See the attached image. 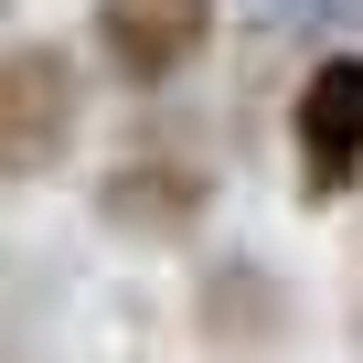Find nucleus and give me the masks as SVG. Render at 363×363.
Wrapping results in <instances>:
<instances>
[{"label":"nucleus","instance_id":"f257e3e1","mask_svg":"<svg viewBox=\"0 0 363 363\" xmlns=\"http://www.w3.org/2000/svg\"><path fill=\"white\" fill-rule=\"evenodd\" d=\"M289 150H299V203H342L363 182V54H320L299 75Z\"/></svg>","mask_w":363,"mask_h":363},{"label":"nucleus","instance_id":"f03ea898","mask_svg":"<svg viewBox=\"0 0 363 363\" xmlns=\"http://www.w3.org/2000/svg\"><path fill=\"white\" fill-rule=\"evenodd\" d=\"M75 65L65 43H0V182H33L75 139Z\"/></svg>","mask_w":363,"mask_h":363},{"label":"nucleus","instance_id":"7ed1b4c3","mask_svg":"<svg viewBox=\"0 0 363 363\" xmlns=\"http://www.w3.org/2000/svg\"><path fill=\"white\" fill-rule=\"evenodd\" d=\"M214 0H96V54L128 86H171L182 65H203Z\"/></svg>","mask_w":363,"mask_h":363},{"label":"nucleus","instance_id":"20e7f679","mask_svg":"<svg viewBox=\"0 0 363 363\" xmlns=\"http://www.w3.org/2000/svg\"><path fill=\"white\" fill-rule=\"evenodd\" d=\"M203 203H214V171H203V160H182V150H139V160H118V171L96 182V214H107L118 235H139V246L193 235Z\"/></svg>","mask_w":363,"mask_h":363},{"label":"nucleus","instance_id":"39448f33","mask_svg":"<svg viewBox=\"0 0 363 363\" xmlns=\"http://www.w3.org/2000/svg\"><path fill=\"white\" fill-rule=\"evenodd\" d=\"M278 331V278L267 267H214L203 278V342H267Z\"/></svg>","mask_w":363,"mask_h":363},{"label":"nucleus","instance_id":"423d86ee","mask_svg":"<svg viewBox=\"0 0 363 363\" xmlns=\"http://www.w3.org/2000/svg\"><path fill=\"white\" fill-rule=\"evenodd\" d=\"M257 11H267V22H310V33H320V22H363V0H257Z\"/></svg>","mask_w":363,"mask_h":363},{"label":"nucleus","instance_id":"0eeeda50","mask_svg":"<svg viewBox=\"0 0 363 363\" xmlns=\"http://www.w3.org/2000/svg\"><path fill=\"white\" fill-rule=\"evenodd\" d=\"M352 342H363V278H352Z\"/></svg>","mask_w":363,"mask_h":363}]
</instances>
